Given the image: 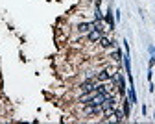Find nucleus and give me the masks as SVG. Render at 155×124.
Returning a JSON list of instances; mask_svg holds the SVG:
<instances>
[{"instance_id":"f257e3e1","label":"nucleus","mask_w":155,"mask_h":124,"mask_svg":"<svg viewBox=\"0 0 155 124\" xmlns=\"http://www.w3.org/2000/svg\"><path fill=\"white\" fill-rule=\"evenodd\" d=\"M80 89H81V93H96V82L87 80L80 85Z\"/></svg>"},{"instance_id":"f03ea898","label":"nucleus","mask_w":155,"mask_h":124,"mask_svg":"<svg viewBox=\"0 0 155 124\" xmlns=\"http://www.w3.org/2000/svg\"><path fill=\"white\" fill-rule=\"evenodd\" d=\"M102 35H104V32H100V30H94V28H92L91 32L87 33V37H89V41H91V43H98Z\"/></svg>"},{"instance_id":"7ed1b4c3","label":"nucleus","mask_w":155,"mask_h":124,"mask_svg":"<svg viewBox=\"0 0 155 124\" xmlns=\"http://www.w3.org/2000/svg\"><path fill=\"white\" fill-rule=\"evenodd\" d=\"M96 80H98V82H107V80H111L109 71H100V72L96 74Z\"/></svg>"},{"instance_id":"20e7f679","label":"nucleus","mask_w":155,"mask_h":124,"mask_svg":"<svg viewBox=\"0 0 155 124\" xmlns=\"http://www.w3.org/2000/svg\"><path fill=\"white\" fill-rule=\"evenodd\" d=\"M91 30H92V24H91V22H81V24L78 26V32H80V33H89Z\"/></svg>"},{"instance_id":"39448f33","label":"nucleus","mask_w":155,"mask_h":124,"mask_svg":"<svg viewBox=\"0 0 155 124\" xmlns=\"http://www.w3.org/2000/svg\"><path fill=\"white\" fill-rule=\"evenodd\" d=\"M98 43H100V47H102V48H109V47H113V44H115L113 41H111V39H107L105 35H102V37H100V41H98Z\"/></svg>"},{"instance_id":"423d86ee","label":"nucleus","mask_w":155,"mask_h":124,"mask_svg":"<svg viewBox=\"0 0 155 124\" xmlns=\"http://www.w3.org/2000/svg\"><path fill=\"white\" fill-rule=\"evenodd\" d=\"M129 100H131V104L137 102V96H135V89H133V85H131V89H129Z\"/></svg>"},{"instance_id":"0eeeda50","label":"nucleus","mask_w":155,"mask_h":124,"mask_svg":"<svg viewBox=\"0 0 155 124\" xmlns=\"http://www.w3.org/2000/svg\"><path fill=\"white\" fill-rule=\"evenodd\" d=\"M105 20L109 22V26H111V28H113V26H115V20H113V13H111V11H109V13L105 15Z\"/></svg>"},{"instance_id":"6e6552de","label":"nucleus","mask_w":155,"mask_h":124,"mask_svg":"<svg viewBox=\"0 0 155 124\" xmlns=\"http://www.w3.org/2000/svg\"><path fill=\"white\" fill-rule=\"evenodd\" d=\"M111 58H113L115 61H120V58H122V54H120V50H115V52H113V56H111Z\"/></svg>"},{"instance_id":"1a4fd4ad","label":"nucleus","mask_w":155,"mask_h":124,"mask_svg":"<svg viewBox=\"0 0 155 124\" xmlns=\"http://www.w3.org/2000/svg\"><path fill=\"white\" fill-rule=\"evenodd\" d=\"M124 115L129 117V102H127V100H124Z\"/></svg>"}]
</instances>
